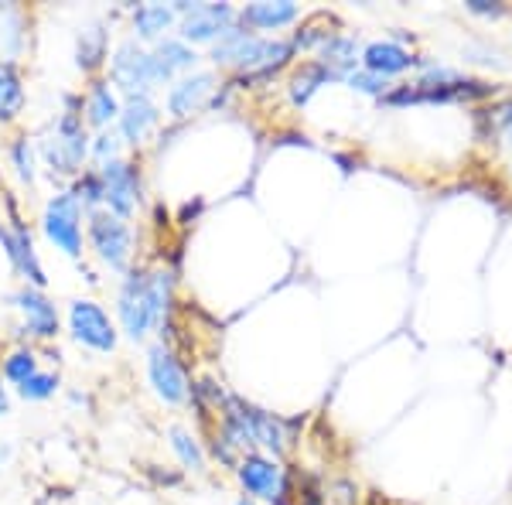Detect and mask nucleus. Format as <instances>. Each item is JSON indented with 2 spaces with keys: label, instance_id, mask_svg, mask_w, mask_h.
<instances>
[{
  "label": "nucleus",
  "instance_id": "10",
  "mask_svg": "<svg viewBox=\"0 0 512 505\" xmlns=\"http://www.w3.org/2000/svg\"><path fill=\"white\" fill-rule=\"evenodd\" d=\"M69 331L82 349H89V352L106 355L117 349V342H120L117 325L110 321V314L99 308L96 301H89V297H79V301L69 304Z\"/></svg>",
  "mask_w": 512,
  "mask_h": 505
},
{
  "label": "nucleus",
  "instance_id": "6",
  "mask_svg": "<svg viewBox=\"0 0 512 505\" xmlns=\"http://www.w3.org/2000/svg\"><path fill=\"white\" fill-rule=\"evenodd\" d=\"M41 229H45L48 243H52L55 250H62L65 256H72V260L82 256V205L76 202V195H72L69 188L45 202Z\"/></svg>",
  "mask_w": 512,
  "mask_h": 505
},
{
  "label": "nucleus",
  "instance_id": "28",
  "mask_svg": "<svg viewBox=\"0 0 512 505\" xmlns=\"http://www.w3.org/2000/svg\"><path fill=\"white\" fill-rule=\"evenodd\" d=\"M478 123L489 127V140H502V147L512 151V99L506 103H495L492 110H478Z\"/></svg>",
  "mask_w": 512,
  "mask_h": 505
},
{
  "label": "nucleus",
  "instance_id": "3",
  "mask_svg": "<svg viewBox=\"0 0 512 505\" xmlns=\"http://www.w3.org/2000/svg\"><path fill=\"white\" fill-rule=\"evenodd\" d=\"M86 239L103 267L120 270V273H127L134 267L137 239H134V226H130L127 219H120V215H113L106 209L89 212L86 215Z\"/></svg>",
  "mask_w": 512,
  "mask_h": 505
},
{
  "label": "nucleus",
  "instance_id": "36",
  "mask_svg": "<svg viewBox=\"0 0 512 505\" xmlns=\"http://www.w3.org/2000/svg\"><path fill=\"white\" fill-rule=\"evenodd\" d=\"M236 505H253V502H250V499H239Z\"/></svg>",
  "mask_w": 512,
  "mask_h": 505
},
{
  "label": "nucleus",
  "instance_id": "23",
  "mask_svg": "<svg viewBox=\"0 0 512 505\" xmlns=\"http://www.w3.org/2000/svg\"><path fill=\"white\" fill-rule=\"evenodd\" d=\"M253 437H256V447L270 451L274 458H280V454L291 447V427H287L280 417H274V413H267L260 407H253Z\"/></svg>",
  "mask_w": 512,
  "mask_h": 505
},
{
  "label": "nucleus",
  "instance_id": "21",
  "mask_svg": "<svg viewBox=\"0 0 512 505\" xmlns=\"http://www.w3.org/2000/svg\"><path fill=\"white\" fill-rule=\"evenodd\" d=\"M318 52H321L318 62L342 82L349 79L352 72L359 69V62H362V48H359V41H355L352 35H335L332 41H325Z\"/></svg>",
  "mask_w": 512,
  "mask_h": 505
},
{
  "label": "nucleus",
  "instance_id": "33",
  "mask_svg": "<svg viewBox=\"0 0 512 505\" xmlns=\"http://www.w3.org/2000/svg\"><path fill=\"white\" fill-rule=\"evenodd\" d=\"M345 86L355 89V93H366V96H379L383 99L390 93V82L383 76H376V72H366V69H355L349 79H345Z\"/></svg>",
  "mask_w": 512,
  "mask_h": 505
},
{
  "label": "nucleus",
  "instance_id": "5",
  "mask_svg": "<svg viewBox=\"0 0 512 505\" xmlns=\"http://www.w3.org/2000/svg\"><path fill=\"white\" fill-rule=\"evenodd\" d=\"M236 478L246 488V495H253V499H263L270 505H294L291 475L277 465V458H267L260 451L243 454L236 465Z\"/></svg>",
  "mask_w": 512,
  "mask_h": 505
},
{
  "label": "nucleus",
  "instance_id": "17",
  "mask_svg": "<svg viewBox=\"0 0 512 505\" xmlns=\"http://www.w3.org/2000/svg\"><path fill=\"white\" fill-rule=\"evenodd\" d=\"M414 65H424L417 55H410L403 45L396 41H373V45L362 48V69L366 72H376V76L390 79V76H400V72L414 69Z\"/></svg>",
  "mask_w": 512,
  "mask_h": 505
},
{
  "label": "nucleus",
  "instance_id": "31",
  "mask_svg": "<svg viewBox=\"0 0 512 505\" xmlns=\"http://www.w3.org/2000/svg\"><path fill=\"white\" fill-rule=\"evenodd\" d=\"M120 151H123V140L117 130H99V134L89 140V157L103 168V164H110V161H120Z\"/></svg>",
  "mask_w": 512,
  "mask_h": 505
},
{
  "label": "nucleus",
  "instance_id": "20",
  "mask_svg": "<svg viewBox=\"0 0 512 505\" xmlns=\"http://www.w3.org/2000/svg\"><path fill=\"white\" fill-rule=\"evenodd\" d=\"M28 106V89H24L21 69L14 59H0V123H14Z\"/></svg>",
  "mask_w": 512,
  "mask_h": 505
},
{
  "label": "nucleus",
  "instance_id": "2",
  "mask_svg": "<svg viewBox=\"0 0 512 505\" xmlns=\"http://www.w3.org/2000/svg\"><path fill=\"white\" fill-rule=\"evenodd\" d=\"M41 157L55 178H76L89 161V127L82 120V96H65V110L52 134L41 140Z\"/></svg>",
  "mask_w": 512,
  "mask_h": 505
},
{
  "label": "nucleus",
  "instance_id": "30",
  "mask_svg": "<svg viewBox=\"0 0 512 505\" xmlns=\"http://www.w3.org/2000/svg\"><path fill=\"white\" fill-rule=\"evenodd\" d=\"M59 372H48V369H38L31 379H24V383L18 386V396L28 403H45L52 400L55 393H59Z\"/></svg>",
  "mask_w": 512,
  "mask_h": 505
},
{
  "label": "nucleus",
  "instance_id": "24",
  "mask_svg": "<svg viewBox=\"0 0 512 505\" xmlns=\"http://www.w3.org/2000/svg\"><path fill=\"white\" fill-rule=\"evenodd\" d=\"M328 82H335V76L321 62H301L294 69L291 82H287V96H291L294 106H308L311 96H315L321 86H328Z\"/></svg>",
  "mask_w": 512,
  "mask_h": 505
},
{
  "label": "nucleus",
  "instance_id": "7",
  "mask_svg": "<svg viewBox=\"0 0 512 505\" xmlns=\"http://www.w3.org/2000/svg\"><path fill=\"white\" fill-rule=\"evenodd\" d=\"M99 178H103V192H106V212L120 215V219H134L140 202H144V175H140V164L130 161V157H120V161H110L99 168Z\"/></svg>",
  "mask_w": 512,
  "mask_h": 505
},
{
  "label": "nucleus",
  "instance_id": "19",
  "mask_svg": "<svg viewBox=\"0 0 512 505\" xmlns=\"http://www.w3.org/2000/svg\"><path fill=\"white\" fill-rule=\"evenodd\" d=\"M175 24H178V14H175V7H168V4H140L130 11V28H134L137 41H154V45H158Z\"/></svg>",
  "mask_w": 512,
  "mask_h": 505
},
{
  "label": "nucleus",
  "instance_id": "16",
  "mask_svg": "<svg viewBox=\"0 0 512 505\" xmlns=\"http://www.w3.org/2000/svg\"><path fill=\"white\" fill-rule=\"evenodd\" d=\"M106 62H110V31H106V24L103 21L82 24L76 38V65L86 76L96 79Z\"/></svg>",
  "mask_w": 512,
  "mask_h": 505
},
{
  "label": "nucleus",
  "instance_id": "25",
  "mask_svg": "<svg viewBox=\"0 0 512 505\" xmlns=\"http://www.w3.org/2000/svg\"><path fill=\"white\" fill-rule=\"evenodd\" d=\"M154 59H158L164 79L171 82V79L178 76V72L192 69V65L198 62V55H195V48L185 45L181 38H161L158 45H154Z\"/></svg>",
  "mask_w": 512,
  "mask_h": 505
},
{
  "label": "nucleus",
  "instance_id": "8",
  "mask_svg": "<svg viewBox=\"0 0 512 505\" xmlns=\"http://www.w3.org/2000/svg\"><path fill=\"white\" fill-rule=\"evenodd\" d=\"M4 205H7V219H11V226H0V246H4L11 267L18 270L24 280H28V287H38V291H41V287L48 284V277H45V270H41L31 229L24 226V219L18 212V202H14L11 195H4Z\"/></svg>",
  "mask_w": 512,
  "mask_h": 505
},
{
  "label": "nucleus",
  "instance_id": "9",
  "mask_svg": "<svg viewBox=\"0 0 512 505\" xmlns=\"http://www.w3.org/2000/svg\"><path fill=\"white\" fill-rule=\"evenodd\" d=\"M175 14L185 45H216L239 21V11L229 4H175Z\"/></svg>",
  "mask_w": 512,
  "mask_h": 505
},
{
  "label": "nucleus",
  "instance_id": "13",
  "mask_svg": "<svg viewBox=\"0 0 512 505\" xmlns=\"http://www.w3.org/2000/svg\"><path fill=\"white\" fill-rule=\"evenodd\" d=\"M14 308L21 311L24 318V335L28 338H38V342H52L59 335V308L45 297V291L38 287H21L18 294L11 297Z\"/></svg>",
  "mask_w": 512,
  "mask_h": 505
},
{
  "label": "nucleus",
  "instance_id": "27",
  "mask_svg": "<svg viewBox=\"0 0 512 505\" xmlns=\"http://www.w3.org/2000/svg\"><path fill=\"white\" fill-rule=\"evenodd\" d=\"M38 372V352L28 349V345H18V349H11L0 359V379H7V383L21 386L24 379H31Z\"/></svg>",
  "mask_w": 512,
  "mask_h": 505
},
{
  "label": "nucleus",
  "instance_id": "4",
  "mask_svg": "<svg viewBox=\"0 0 512 505\" xmlns=\"http://www.w3.org/2000/svg\"><path fill=\"white\" fill-rule=\"evenodd\" d=\"M164 72L151 48H144L137 38H123L110 55V86L127 96L151 93L154 86H164Z\"/></svg>",
  "mask_w": 512,
  "mask_h": 505
},
{
  "label": "nucleus",
  "instance_id": "15",
  "mask_svg": "<svg viewBox=\"0 0 512 505\" xmlns=\"http://www.w3.org/2000/svg\"><path fill=\"white\" fill-rule=\"evenodd\" d=\"M120 106H123V99L117 96V89L110 86V79H93L86 89V99H82V120H86V127H93L96 134L99 130H110L113 123L120 120Z\"/></svg>",
  "mask_w": 512,
  "mask_h": 505
},
{
  "label": "nucleus",
  "instance_id": "22",
  "mask_svg": "<svg viewBox=\"0 0 512 505\" xmlns=\"http://www.w3.org/2000/svg\"><path fill=\"white\" fill-rule=\"evenodd\" d=\"M335 35H342V21H338L335 14H328V11H315L308 21L301 24V28L294 31L291 45H294V52H308V48H321L325 41H332Z\"/></svg>",
  "mask_w": 512,
  "mask_h": 505
},
{
  "label": "nucleus",
  "instance_id": "35",
  "mask_svg": "<svg viewBox=\"0 0 512 505\" xmlns=\"http://www.w3.org/2000/svg\"><path fill=\"white\" fill-rule=\"evenodd\" d=\"M4 413H11V396H7L4 379H0V417H4Z\"/></svg>",
  "mask_w": 512,
  "mask_h": 505
},
{
  "label": "nucleus",
  "instance_id": "26",
  "mask_svg": "<svg viewBox=\"0 0 512 505\" xmlns=\"http://www.w3.org/2000/svg\"><path fill=\"white\" fill-rule=\"evenodd\" d=\"M72 195L82 205V212H99L106 205V192H103V178H99V168H82L76 178H72Z\"/></svg>",
  "mask_w": 512,
  "mask_h": 505
},
{
  "label": "nucleus",
  "instance_id": "32",
  "mask_svg": "<svg viewBox=\"0 0 512 505\" xmlns=\"http://www.w3.org/2000/svg\"><path fill=\"white\" fill-rule=\"evenodd\" d=\"M11 164L14 171H18V178L24 185H35V147H31L28 137H14L11 140Z\"/></svg>",
  "mask_w": 512,
  "mask_h": 505
},
{
  "label": "nucleus",
  "instance_id": "34",
  "mask_svg": "<svg viewBox=\"0 0 512 505\" xmlns=\"http://www.w3.org/2000/svg\"><path fill=\"white\" fill-rule=\"evenodd\" d=\"M468 11L485 14V18H502V14H506V7L495 4V0H468Z\"/></svg>",
  "mask_w": 512,
  "mask_h": 505
},
{
  "label": "nucleus",
  "instance_id": "11",
  "mask_svg": "<svg viewBox=\"0 0 512 505\" xmlns=\"http://www.w3.org/2000/svg\"><path fill=\"white\" fill-rule=\"evenodd\" d=\"M147 376H151L154 393H158L164 403H171V407L185 403L188 393H192V383H188L185 366H181L175 349H168L164 342L147 349Z\"/></svg>",
  "mask_w": 512,
  "mask_h": 505
},
{
  "label": "nucleus",
  "instance_id": "14",
  "mask_svg": "<svg viewBox=\"0 0 512 505\" xmlns=\"http://www.w3.org/2000/svg\"><path fill=\"white\" fill-rule=\"evenodd\" d=\"M219 89V79L212 72H192V76H181L175 86L168 89V113L175 120H185L192 113L205 110L212 103Z\"/></svg>",
  "mask_w": 512,
  "mask_h": 505
},
{
  "label": "nucleus",
  "instance_id": "29",
  "mask_svg": "<svg viewBox=\"0 0 512 505\" xmlns=\"http://www.w3.org/2000/svg\"><path fill=\"white\" fill-rule=\"evenodd\" d=\"M168 437H171V447H175L181 465H185L188 471H205V451H202V444H198V437L192 434V430L171 427Z\"/></svg>",
  "mask_w": 512,
  "mask_h": 505
},
{
  "label": "nucleus",
  "instance_id": "18",
  "mask_svg": "<svg viewBox=\"0 0 512 505\" xmlns=\"http://www.w3.org/2000/svg\"><path fill=\"white\" fill-rule=\"evenodd\" d=\"M301 18V7L291 4V0H277V4H246L239 11V24L250 31H277L287 28Z\"/></svg>",
  "mask_w": 512,
  "mask_h": 505
},
{
  "label": "nucleus",
  "instance_id": "12",
  "mask_svg": "<svg viewBox=\"0 0 512 505\" xmlns=\"http://www.w3.org/2000/svg\"><path fill=\"white\" fill-rule=\"evenodd\" d=\"M158 123H161V110H158V103H154L151 93L123 96L120 120H117V134H120L123 144L144 147L147 137L158 130Z\"/></svg>",
  "mask_w": 512,
  "mask_h": 505
},
{
  "label": "nucleus",
  "instance_id": "1",
  "mask_svg": "<svg viewBox=\"0 0 512 505\" xmlns=\"http://www.w3.org/2000/svg\"><path fill=\"white\" fill-rule=\"evenodd\" d=\"M175 314V273L168 267H130L117 294V318L127 338H147Z\"/></svg>",
  "mask_w": 512,
  "mask_h": 505
}]
</instances>
